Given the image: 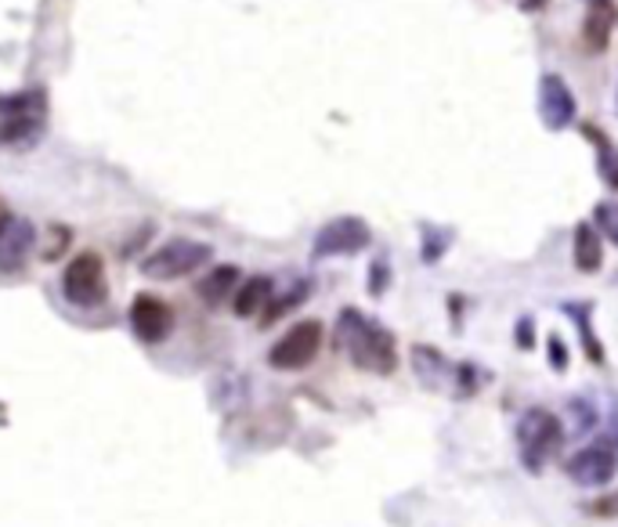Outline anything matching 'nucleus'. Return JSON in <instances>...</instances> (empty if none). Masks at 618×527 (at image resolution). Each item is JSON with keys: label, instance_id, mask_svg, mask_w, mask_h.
<instances>
[{"label": "nucleus", "instance_id": "20", "mask_svg": "<svg viewBox=\"0 0 618 527\" xmlns=\"http://www.w3.org/2000/svg\"><path fill=\"white\" fill-rule=\"evenodd\" d=\"M33 108H48V94L40 87L19 91V94H4V99H0V116H4V113H33Z\"/></svg>", "mask_w": 618, "mask_h": 527}, {"label": "nucleus", "instance_id": "6", "mask_svg": "<svg viewBox=\"0 0 618 527\" xmlns=\"http://www.w3.org/2000/svg\"><path fill=\"white\" fill-rule=\"evenodd\" d=\"M373 242V231L362 217H333L329 225L319 228L311 242V257L326 260V257H354Z\"/></svg>", "mask_w": 618, "mask_h": 527}, {"label": "nucleus", "instance_id": "11", "mask_svg": "<svg viewBox=\"0 0 618 527\" xmlns=\"http://www.w3.org/2000/svg\"><path fill=\"white\" fill-rule=\"evenodd\" d=\"M44 127H48V108H33V113H4L0 116V145L30 148L40 142Z\"/></svg>", "mask_w": 618, "mask_h": 527}, {"label": "nucleus", "instance_id": "19", "mask_svg": "<svg viewBox=\"0 0 618 527\" xmlns=\"http://www.w3.org/2000/svg\"><path fill=\"white\" fill-rule=\"evenodd\" d=\"M308 293H311V286H308V279H300V282H293V289L290 293H282L279 300H271L268 308H265V318H260V322L265 326H271V322H279V318L286 314V311H293V308H300V303L308 300Z\"/></svg>", "mask_w": 618, "mask_h": 527}, {"label": "nucleus", "instance_id": "13", "mask_svg": "<svg viewBox=\"0 0 618 527\" xmlns=\"http://www.w3.org/2000/svg\"><path fill=\"white\" fill-rule=\"evenodd\" d=\"M583 134L589 137V145L597 148V174H600V182L608 185L611 192H618V148L611 145V137L604 134L600 127H594V123H586Z\"/></svg>", "mask_w": 618, "mask_h": 527}, {"label": "nucleus", "instance_id": "7", "mask_svg": "<svg viewBox=\"0 0 618 527\" xmlns=\"http://www.w3.org/2000/svg\"><path fill=\"white\" fill-rule=\"evenodd\" d=\"M565 469L579 488H604L618 474V452L608 441H597V445H586L575 452Z\"/></svg>", "mask_w": 618, "mask_h": 527}, {"label": "nucleus", "instance_id": "17", "mask_svg": "<svg viewBox=\"0 0 618 527\" xmlns=\"http://www.w3.org/2000/svg\"><path fill=\"white\" fill-rule=\"evenodd\" d=\"M615 8L608 0H594V8H589L586 16V40L594 44V51H604L608 48V37H611V25H615Z\"/></svg>", "mask_w": 618, "mask_h": 527}, {"label": "nucleus", "instance_id": "24", "mask_svg": "<svg viewBox=\"0 0 618 527\" xmlns=\"http://www.w3.org/2000/svg\"><path fill=\"white\" fill-rule=\"evenodd\" d=\"M549 365H554L557 372L568 369V347L560 343V337H549Z\"/></svg>", "mask_w": 618, "mask_h": 527}, {"label": "nucleus", "instance_id": "4", "mask_svg": "<svg viewBox=\"0 0 618 527\" xmlns=\"http://www.w3.org/2000/svg\"><path fill=\"white\" fill-rule=\"evenodd\" d=\"M62 293L73 308H99L109 297V282H105V264L99 254H76L65 264L62 271Z\"/></svg>", "mask_w": 618, "mask_h": 527}, {"label": "nucleus", "instance_id": "10", "mask_svg": "<svg viewBox=\"0 0 618 527\" xmlns=\"http://www.w3.org/2000/svg\"><path fill=\"white\" fill-rule=\"evenodd\" d=\"M37 228L25 217H8L0 225V275H16L25 268V260L33 254Z\"/></svg>", "mask_w": 618, "mask_h": 527}, {"label": "nucleus", "instance_id": "18", "mask_svg": "<svg viewBox=\"0 0 618 527\" xmlns=\"http://www.w3.org/2000/svg\"><path fill=\"white\" fill-rule=\"evenodd\" d=\"M560 311H565L568 318H575V326H579V337H583V347H586L589 362L604 365V347H600V340H597V332L589 329V303H565Z\"/></svg>", "mask_w": 618, "mask_h": 527}, {"label": "nucleus", "instance_id": "8", "mask_svg": "<svg viewBox=\"0 0 618 527\" xmlns=\"http://www.w3.org/2000/svg\"><path fill=\"white\" fill-rule=\"evenodd\" d=\"M575 116H579V102H575V94L565 83V76L546 73L539 80V120H543V127L560 134L565 127H571Z\"/></svg>", "mask_w": 618, "mask_h": 527}, {"label": "nucleus", "instance_id": "2", "mask_svg": "<svg viewBox=\"0 0 618 527\" xmlns=\"http://www.w3.org/2000/svg\"><path fill=\"white\" fill-rule=\"evenodd\" d=\"M565 445V423L557 420L554 412L546 409H528L517 423V455L525 463L528 474H539V469L554 459Z\"/></svg>", "mask_w": 618, "mask_h": 527}, {"label": "nucleus", "instance_id": "15", "mask_svg": "<svg viewBox=\"0 0 618 527\" xmlns=\"http://www.w3.org/2000/svg\"><path fill=\"white\" fill-rule=\"evenodd\" d=\"M236 289H239V268H236V264H222V268H214L199 282V297L210 303V308H217V303L231 300Z\"/></svg>", "mask_w": 618, "mask_h": 527}, {"label": "nucleus", "instance_id": "9", "mask_svg": "<svg viewBox=\"0 0 618 527\" xmlns=\"http://www.w3.org/2000/svg\"><path fill=\"white\" fill-rule=\"evenodd\" d=\"M131 329L142 343H163L174 329L171 303L153 297V293H137L131 303Z\"/></svg>", "mask_w": 618, "mask_h": 527}, {"label": "nucleus", "instance_id": "1", "mask_svg": "<svg viewBox=\"0 0 618 527\" xmlns=\"http://www.w3.org/2000/svg\"><path fill=\"white\" fill-rule=\"evenodd\" d=\"M337 340L348 351V358L365 372H377V376H388L398 369V351L394 337L373 318H365L362 311L348 308L337 322Z\"/></svg>", "mask_w": 618, "mask_h": 527}, {"label": "nucleus", "instance_id": "5", "mask_svg": "<svg viewBox=\"0 0 618 527\" xmlns=\"http://www.w3.org/2000/svg\"><path fill=\"white\" fill-rule=\"evenodd\" d=\"M319 351H322V322L308 318V322H297L282 340L271 343L268 365L279 372H297V369H308L319 358Z\"/></svg>", "mask_w": 618, "mask_h": 527}, {"label": "nucleus", "instance_id": "25", "mask_svg": "<svg viewBox=\"0 0 618 527\" xmlns=\"http://www.w3.org/2000/svg\"><path fill=\"white\" fill-rule=\"evenodd\" d=\"M528 329H532V322H528V318H521V326H517V343H521V347H532Z\"/></svg>", "mask_w": 618, "mask_h": 527}, {"label": "nucleus", "instance_id": "16", "mask_svg": "<svg viewBox=\"0 0 618 527\" xmlns=\"http://www.w3.org/2000/svg\"><path fill=\"white\" fill-rule=\"evenodd\" d=\"M412 365H416V376L428 386H442L449 376H456V369H452L434 347H412Z\"/></svg>", "mask_w": 618, "mask_h": 527}, {"label": "nucleus", "instance_id": "22", "mask_svg": "<svg viewBox=\"0 0 618 527\" xmlns=\"http://www.w3.org/2000/svg\"><path fill=\"white\" fill-rule=\"evenodd\" d=\"M594 228L604 235L608 242L618 246V203H597V210H594Z\"/></svg>", "mask_w": 618, "mask_h": 527}, {"label": "nucleus", "instance_id": "23", "mask_svg": "<svg viewBox=\"0 0 618 527\" xmlns=\"http://www.w3.org/2000/svg\"><path fill=\"white\" fill-rule=\"evenodd\" d=\"M391 282V271H388V260H377L373 268H369V293L383 297V289Z\"/></svg>", "mask_w": 618, "mask_h": 527}, {"label": "nucleus", "instance_id": "14", "mask_svg": "<svg viewBox=\"0 0 618 527\" xmlns=\"http://www.w3.org/2000/svg\"><path fill=\"white\" fill-rule=\"evenodd\" d=\"M575 268H579L583 275H594L600 271L604 264V249H600V231L589 225V220H583L579 228H575Z\"/></svg>", "mask_w": 618, "mask_h": 527}, {"label": "nucleus", "instance_id": "28", "mask_svg": "<svg viewBox=\"0 0 618 527\" xmlns=\"http://www.w3.org/2000/svg\"><path fill=\"white\" fill-rule=\"evenodd\" d=\"M615 105H618V99H615Z\"/></svg>", "mask_w": 618, "mask_h": 527}, {"label": "nucleus", "instance_id": "3", "mask_svg": "<svg viewBox=\"0 0 618 527\" xmlns=\"http://www.w3.org/2000/svg\"><path fill=\"white\" fill-rule=\"evenodd\" d=\"M214 249L206 242L196 239H171L163 242L159 249H153L145 260H142V275L156 282H171V279H185V275L199 271L206 260H210Z\"/></svg>", "mask_w": 618, "mask_h": 527}, {"label": "nucleus", "instance_id": "21", "mask_svg": "<svg viewBox=\"0 0 618 527\" xmlns=\"http://www.w3.org/2000/svg\"><path fill=\"white\" fill-rule=\"evenodd\" d=\"M420 235H423V249H420V254H423V260H428V264H437V260H442L445 249L452 246V231H449V228L423 225Z\"/></svg>", "mask_w": 618, "mask_h": 527}, {"label": "nucleus", "instance_id": "12", "mask_svg": "<svg viewBox=\"0 0 618 527\" xmlns=\"http://www.w3.org/2000/svg\"><path fill=\"white\" fill-rule=\"evenodd\" d=\"M271 300V279L268 275H254V279L239 282V289L231 293V308L239 318H254L257 311H265Z\"/></svg>", "mask_w": 618, "mask_h": 527}, {"label": "nucleus", "instance_id": "27", "mask_svg": "<svg viewBox=\"0 0 618 527\" xmlns=\"http://www.w3.org/2000/svg\"><path fill=\"white\" fill-rule=\"evenodd\" d=\"M4 220H8V206L0 203V225H4Z\"/></svg>", "mask_w": 618, "mask_h": 527}, {"label": "nucleus", "instance_id": "26", "mask_svg": "<svg viewBox=\"0 0 618 527\" xmlns=\"http://www.w3.org/2000/svg\"><path fill=\"white\" fill-rule=\"evenodd\" d=\"M604 503H611V506H594V509H597V513H618V495L604 498Z\"/></svg>", "mask_w": 618, "mask_h": 527}]
</instances>
